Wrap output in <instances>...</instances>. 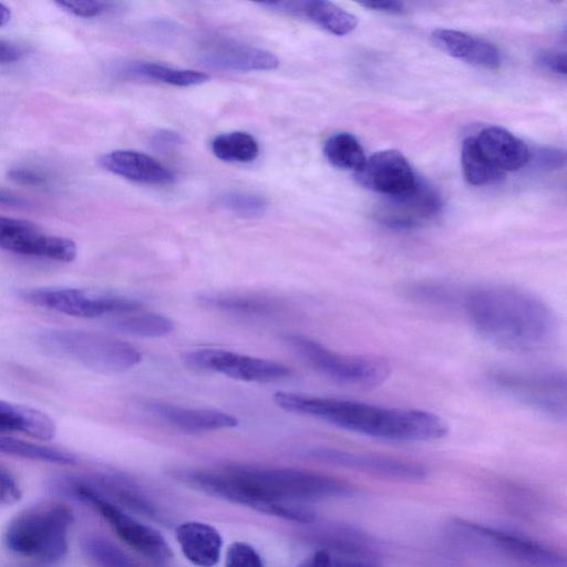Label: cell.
Instances as JSON below:
<instances>
[{"mask_svg":"<svg viewBox=\"0 0 567 567\" xmlns=\"http://www.w3.org/2000/svg\"><path fill=\"white\" fill-rule=\"evenodd\" d=\"M464 313L485 340L512 352H533L556 336L557 319L538 296L507 285H485L465 292Z\"/></svg>","mask_w":567,"mask_h":567,"instance_id":"1","label":"cell"},{"mask_svg":"<svg viewBox=\"0 0 567 567\" xmlns=\"http://www.w3.org/2000/svg\"><path fill=\"white\" fill-rule=\"evenodd\" d=\"M275 403L288 412L313 417L362 435L394 441L425 442L445 437L449 426L435 413L389 408L338 398L278 391Z\"/></svg>","mask_w":567,"mask_h":567,"instance_id":"2","label":"cell"},{"mask_svg":"<svg viewBox=\"0 0 567 567\" xmlns=\"http://www.w3.org/2000/svg\"><path fill=\"white\" fill-rule=\"evenodd\" d=\"M73 523L72 511L59 502L33 505L8 524L3 543L20 557L40 564H54L68 553V535Z\"/></svg>","mask_w":567,"mask_h":567,"instance_id":"3","label":"cell"},{"mask_svg":"<svg viewBox=\"0 0 567 567\" xmlns=\"http://www.w3.org/2000/svg\"><path fill=\"white\" fill-rule=\"evenodd\" d=\"M179 482L217 498L301 524L316 522V514L300 503L278 499L223 466L220 470L179 468L172 472Z\"/></svg>","mask_w":567,"mask_h":567,"instance_id":"4","label":"cell"},{"mask_svg":"<svg viewBox=\"0 0 567 567\" xmlns=\"http://www.w3.org/2000/svg\"><path fill=\"white\" fill-rule=\"evenodd\" d=\"M40 340L51 352L101 373L127 371L143 359L131 343L101 332L49 329Z\"/></svg>","mask_w":567,"mask_h":567,"instance_id":"5","label":"cell"},{"mask_svg":"<svg viewBox=\"0 0 567 567\" xmlns=\"http://www.w3.org/2000/svg\"><path fill=\"white\" fill-rule=\"evenodd\" d=\"M226 466L278 499L300 503L348 497L355 493L354 486L347 481L316 472L243 463Z\"/></svg>","mask_w":567,"mask_h":567,"instance_id":"6","label":"cell"},{"mask_svg":"<svg viewBox=\"0 0 567 567\" xmlns=\"http://www.w3.org/2000/svg\"><path fill=\"white\" fill-rule=\"evenodd\" d=\"M449 532L461 545L527 567H565L557 550L524 535L453 518Z\"/></svg>","mask_w":567,"mask_h":567,"instance_id":"7","label":"cell"},{"mask_svg":"<svg viewBox=\"0 0 567 567\" xmlns=\"http://www.w3.org/2000/svg\"><path fill=\"white\" fill-rule=\"evenodd\" d=\"M489 383L501 393L554 421L567 415V378L558 369H493Z\"/></svg>","mask_w":567,"mask_h":567,"instance_id":"8","label":"cell"},{"mask_svg":"<svg viewBox=\"0 0 567 567\" xmlns=\"http://www.w3.org/2000/svg\"><path fill=\"white\" fill-rule=\"evenodd\" d=\"M284 342L320 374L341 383L375 386L391 373L389 361L381 357L337 352L300 333L285 334Z\"/></svg>","mask_w":567,"mask_h":567,"instance_id":"9","label":"cell"},{"mask_svg":"<svg viewBox=\"0 0 567 567\" xmlns=\"http://www.w3.org/2000/svg\"><path fill=\"white\" fill-rule=\"evenodd\" d=\"M18 295L33 306L81 318L121 316L143 308L134 297L89 288L39 287L21 289Z\"/></svg>","mask_w":567,"mask_h":567,"instance_id":"10","label":"cell"},{"mask_svg":"<svg viewBox=\"0 0 567 567\" xmlns=\"http://www.w3.org/2000/svg\"><path fill=\"white\" fill-rule=\"evenodd\" d=\"M63 485L78 499L100 513L117 537L136 553L157 565H165L172 559V548L157 530L138 522L123 508L102 497L84 480L68 478Z\"/></svg>","mask_w":567,"mask_h":567,"instance_id":"11","label":"cell"},{"mask_svg":"<svg viewBox=\"0 0 567 567\" xmlns=\"http://www.w3.org/2000/svg\"><path fill=\"white\" fill-rule=\"evenodd\" d=\"M184 360L194 369L251 383L276 382L292 373L280 362L223 349H196L188 351Z\"/></svg>","mask_w":567,"mask_h":567,"instance_id":"12","label":"cell"},{"mask_svg":"<svg viewBox=\"0 0 567 567\" xmlns=\"http://www.w3.org/2000/svg\"><path fill=\"white\" fill-rule=\"evenodd\" d=\"M301 454L311 460L394 481L419 482L427 475V471L422 464L389 455L330 446L309 447L303 450Z\"/></svg>","mask_w":567,"mask_h":567,"instance_id":"13","label":"cell"},{"mask_svg":"<svg viewBox=\"0 0 567 567\" xmlns=\"http://www.w3.org/2000/svg\"><path fill=\"white\" fill-rule=\"evenodd\" d=\"M0 249L61 262L75 259L78 247L66 237L44 233L37 224L0 216Z\"/></svg>","mask_w":567,"mask_h":567,"instance_id":"14","label":"cell"},{"mask_svg":"<svg viewBox=\"0 0 567 567\" xmlns=\"http://www.w3.org/2000/svg\"><path fill=\"white\" fill-rule=\"evenodd\" d=\"M441 209L442 202L435 189L416 179L410 190L389 197L377 210V217L388 227L410 229L432 220Z\"/></svg>","mask_w":567,"mask_h":567,"instance_id":"15","label":"cell"},{"mask_svg":"<svg viewBox=\"0 0 567 567\" xmlns=\"http://www.w3.org/2000/svg\"><path fill=\"white\" fill-rule=\"evenodd\" d=\"M138 405L152 419L186 433L231 429L239 423L235 415L217 409L184 406L154 399H144Z\"/></svg>","mask_w":567,"mask_h":567,"instance_id":"16","label":"cell"},{"mask_svg":"<svg viewBox=\"0 0 567 567\" xmlns=\"http://www.w3.org/2000/svg\"><path fill=\"white\" fill-rule=\"evenodd\" d=\"M355 179L367 189L393 197L410 190L417 178L401 152L383 150L365 158Z\"/></svg>","mask_w":567,"mask_h":567,"instance_id":"17","label":"cell"},{"mask_svg":"<svg viewBox=\"0 0 567 567\" xmlns=\"http://www.w3.org/2000/svg\"><path fill=\"white\" fill-rule=\"evenodd\" d=\"M202 60L214 68L243 72L274 70L279 65L274 53L233 40L208 44L202 52Z\"/></svg>","mask_w":567,"mask_h":567,"instance_id":"18","label":"cell"},{"mask_svg":"<svg viewBox=\"0 0 567 567\" xmlns=\"http://www.w3.org/2000/svg\"><path fill=\"white\" fill-rule=\"evenodd\" d=\"M99 163L105 171L136 183L166 185L175 178L165 165L136 151L116 150L102 155Z\"/></svg>","mask_w":567,"mask_h":567,"instance_id":"19","label":"cell"},{"mask_svg":"<svg viewBox=\"0 0 567 567\" xmlns=\"http://www.w3.org/2000/svg\"><path fill=\"white\" fill-rule=\"evenodd\" d=\"M431 39L441 51L474 66L495 70L502 63L498 49L482 38L457 30L436 29Z\"/></svg>","mask_w":567,"mask_h":567,"instance_id":"20","label":"cell"},{"mask_svg":"<svg viewBox=\"0 0 567 567\" xmlns=\"http://www.w3.org/2000/svg\"><path fill=\"white\" fill-rule=\"evenodd\" d=\"M258 4L268 10L307 17L336 35H346L352 32L358 24L355 16L330 1H277Z\"/></svg>","mask_w":567,"mask_h":567,"instance_id":"21","label":"cell"},{"mask_svg":"<svg viewBox=\"0 0 567 567\" xmlns=\"http://www.w3.org/2000/svg\"><path fill=\"white\" fill-rule=\"evenodd\" d=\"M474 140L483 156L503 173L517 171L529 161L528 146L503 127H485Z\"/></svg>","mask_w":567,"mask_h":567,"instance_id":"22","label":"cell"},{"mask_svg":"<svg viewBox=\"0 0 567 567\" xmlns=\"http://www.w3.org/2000/svg\"><path fill=\"white\" fill-rule=\"evenodd\" d=\"M176 540L184 556L198 567H213L219 558L223 538L209 524L188 520L179 524L175 530Z\"/></svg>","mask_w":567,"mask_h":567,"instance_id":"23","label":"cell"},{"mask_svg":"<svg viewBox=\"0 0 567 567\" xmlns=\"http://www.w3.org/2000/svg\"><path fill=\"white\" fill-rule=\"evenodd\" d=\"M198 300L209 309L241 317H269L284 307L279 299L260 293L209 291L200 293Z\"/></svg>","mask_w":567,"mask_h":567,"instance_id":"24","label":"cell"},{"mask_svg":"<svg viewBox=\"0 0 567 567\" xmlns=\"http://www.w3.org/2000/svg\"><path fill=\"white\" fill-rule=\"evenodd\" d=\"M84 481L97 494L116 506H123L156 520L159 518L154 504L127 477L118 474H103Z\"/></svg>","mask_w":567,"mask_h":567,"instance_id":"25","label":"cell"},{"mask_svg":"<svg viewBox=\"0 0 567 567\" xmlns=\"http://www.w3.org/2000/svg\"><path fill=\"white\" fill-rule=\"evenodd\" d=\"M0 432H20L49 441L54 437L56 426L48 414L38 409L0 400Z\"/></svg>","mask_w":567,"mask_h":567,"instance_id":"26","label":"cell"},{"mask_svg":"<svg viewBox=\"0 0 567 567\" xmlns=\"http://www.w3.org/2000/svg\"><path fill=\"white\" fill-rule=\"evenodd\" d=\"M306 538L330 553V550L354 556L372 553L369 539L361 533L343 525H324L307 532Z\"/></svg>","mask_w":567,"mask_h":567,"instance_id":"27","label":"cell"},{"mask_svg":"<svg viewBox=\"0 0 567 567\" xmlns=\"http://www.w3.org/2000/svg\"><path fill=\"white\" fill-rule=\"evenodd\" d=\"M110 327L132 337L162 338L173 332L174 322L162 313L138 310L116 316Z\"/></svg>","mask_w":567,"mask_h":567,"instance_id":"28","label":"cell"},{"mask_svg":"<svg viewBox=\"0 0 567 567\" xmlns=\"http://www.w3.org/2000/svg\"><path fill=\"white\" fill-rule=\"evenodd\" d=\"M461 164L466 182L474 186L501 182L504 173L493 166L480 152L474 137L464 140L461 151Z\"/></svg>","mask_w":567,"mask_h":567,"instance_id":"29","label":"cell"},{"mask_svg":"<svg viewBox=\"0 0 567 567\" xmlns=\"http://www.w3.org/2000/svg\"><path fill=\"white\" fill-rule=\"evenodd\" d=\"M323 154L330 164L341 169L358 172L365 162L361 144L347 132L331 135L324 142Z\"/></svg>","mask_w":567,"mask_h":567,"instance_id":"30","label":"cell"},{"mask_svg":"<svg viewBox=\"0 0 567 567\" xmlns=\"http://www.w3.org/2000/svg\"><path fill=\"white\" fill-rule=\"evenodd\" d=\"M0 452L33 461L72 465L76 462L69 451L0 435Z\"/></svg>","mask_w":567,"mask_h":567,"instance_id":"31","label":"cell"},{"mask_svg":"<svg viewBox=\"0 0 567 567\" xmlns=\"http://www.w3.org/2000/svg\"><path fill=\"white\" fill-rule=\"evenodd\" d=\"M126 72L176 86L197 85L209 79V75L204 72L172 68L156 62H133L127 66Z\"/></svg>","mask_w":567,"mask_h":567,"instance_id":"32","label":"cell"},{"mask_svg":"<svg viewBox=\"0 0 567 567\" xmlns=\"http://www.w3.org/2000/svg\"><path fill=\"white\" fill-rule=\"evenodd\" d=\"M210 147L214 155L225 162L249 163L259 154L256 138L240 131L216 136Z\"/></svg>","mask_w":567,"mask_h":567,"instance_id":"33","label":"cell"},{"mask_svg":"<svg viewBox=\"0 0 567 567\" xmlns=\"http://www.w3.org/2000/svg\"><path fill=\"white\" fill-rule=\"evenodd\" d=\"M82 550L96 567H140L124 550L101 536L85 537Z\"/></svg>","mask_w":567,"mask_h":567,"instance_id":"34","label":"cell"},{"mask_svg":"<svg viewBox=\"0 0 567 567\" xmlns=\"http://www.w3.org/2000/svg\"><path fill=\"white\" fill-rule=\"evenodd\" d=\"M217 204L241 216H257L267 209V200L264 196L248 192L225 193L217 198Z\"/></svg>","mask_w":567,"mask_h":567,"instance_id":"35","label":"cell"},{"mask_svg":"<svg viewBox=\"0 0 567 567\" xmlns=\"http://www.w3.org/2000/svg\"><path fill=\"white\" fill-rule=\"evenodd\" d=\"M225 567H265L260 555L249 544L235 542L228 548Z\"/></svg>","mask_w":567,"mask_h":567,"instance_id":"36","label":"cell"},{"mask_svg":"<svg viewBox=\"0 0 567 567\" xmlns=\"http://www.w3.org/2000/svg\"><path fill=\"white\" fill-rule=\"evenodd\" d=\"M61 10L80 18H92L102 14L109 10L110 3L104 1H55Z\"/></svg>","mask_w":567,"mask_h":567,"instance_id":"37","label":"cell"},{"mask_svg":"<svg viewBox=\"0 0 567 567\" xmlns=\"http://www.w3.org/2000/svg\"><path fill=\"white\" fill-rule=\"evenodd\" d=\"M21 497V491L16 481L7 473L0 471V506L11 505Z\"/></svg>","mask_w":567,"mask_h":567,"instance_id":"38","label":"cell"},{"mask_svg":"<svg viewBox=\"0 0 567 567\" xmlns=\"http://www.w3.org/2000/svg\"><path fill=\"white\" fill-rule=\"evenodd\" d=\"M539 65L557 74H566V55L556 51H542L537 55Z\"/></svg>","mask_w":567,"mask_h":567,"instance_id":"39","label":"cell"},{"mask_svg":"<svg viewBox=\"0 0 567 567\" xmlns=\"http://www.w3.org/2000/svg\"><path fill=\"white\" fill-rule=\"evenodd\" d=\"M8 176L11 181L23 185L39 186L47 183L45 175L27 167L12 168L8 172Z\"/></svg>","mask_w":567,"mask_h":567,"instance_id":"40","label":"cell"},{"mask_svg":"<svg viewBox=\"0 0 567 567\" xmlns=\"http://www.w3.org/2000/svg\"><path fill=\"white\" fill-rule=\"evenodd\" d=\"M27 49L13 41L0 39V64L13 63L23 59Z\"/></svg>","mask_w":567,"mask_h":567,"instance_id":"41","label":"cell"},{"mask_svg":"<svg viewBox=\"0 0 567 567\" xmlns=\"http://www.w3.org/2000/svg\"><path fill=\"white\" fill-rule=\"evenodd\" d=\"M333 557L323 549H317L305 558L298 567H332Z\"/></svg>","mask_w":567,"mask_h":567,"instance_id":"42","label":"cell"},{"mask_svg":"<svg viewBox=\"0 0 567 567\" xmlns=\"http://www.w3.org/2000/svg\"><path fill=\"white\" fill-rule=\"evenodd\" d=\"M360 4L370 10L391 14H401L404 12V6L399 1H364L360 2Z\"/></svg>","mask_w":567,"mask_h":567,"instance_id":"43","label":"cell"},{"mask_svg":"<svg viewBox=\"0 0 567 567\" xmlns=\"http://www.w3.org/2000/svg\"><path fill=\"white\" fill-rule=\"evenodd\" d=\"M25 202L14 194L0 189V206H22Z\"/></svg>","mask_w":567,"mask_h":567,"instance_id":"44","label":"cell"},{"mask_svg":"<svg viewBox=\"0 0 567 567\" xmlns=\"http://www.w3.org/2000/svg\"><path fill=\"white\" fill-rule=\"evenodd\" d=\"M332 567H375L367 561L348 558H333Z\"/></svg>","mask_w":567,"mask_h":567,"instance_id":"45","label":"cell"},{"mask_svg":"<svg viewBox=\"0 0 567 567\" xmlns=\"http://www.w3.org/2000/svg\"><path fill=\"white\" fill-rule=\"evenodd\" d=\"M156 143L173 145L181 142V136L174 132L163 131L156 134Z\"/></svg>","mask_w":567,"mask_h":567,"instance_id":"46","label":"cell"},{"mask_svg":"<svg viewBox=\"0 0 567 567\" xmlns=\"http://www.w3.org/2000/svg\"><path fill=\"white\" fill-rule=\"evenodd\" d=\"M10 18H11L10 9L6 4L0 2V27L8 23Z\"/></svg>","mask_w":567,"mask_h":567,"instance_id":"47","label":"cell"}]
</instances>
